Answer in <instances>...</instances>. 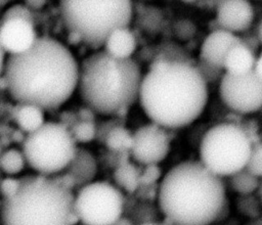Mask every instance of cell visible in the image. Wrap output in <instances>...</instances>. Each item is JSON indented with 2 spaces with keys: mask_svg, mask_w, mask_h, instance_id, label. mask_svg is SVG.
Wrapping results in <instances>:
<instances>
[{
  "mask_svg": "<svg viewBox=\"0 0 262 225\" xmlns=\"http://www.w3.org/2000/svg\"><path fill=\"white\" fill-rule=\"evenodd\" d=\"M13 120L25 135L36 131L46 122L44 110L33 104H18L13 112Z\"/></svg>",
  "mask_w": 262,
  "mask_h": 225,
  "instance_id": "d6986e66",
  "label": "cell"
},
{
  "mask_svg": "<svg viewBox=\"0 0 262 225\" xmlns=\"http://www.w3.org/2000/svg\"><path fill=\"white\" fill-rule=\"evenodd\" d=\"M123 210L121 191L108 182H90L74 196V212L84 225H113Z\"/></svg>",
  "mask_w": 262,
  "mask_h": 225,
  "instance_id": "9c48e42d",
  "label": "cell"
},
{
  "mask_svg": "<svg viewBox=\"0 0 262 225\" xmlns=\"http://www.w3.org/2000/svg\"><path fill=\"white\" fill-rule=\"evenodd\" d=\"M219 94L231 110L242 115L254 114L262 104V79L253 70L243 75L224 73L220 79Z\"/></svg>",
  "mask_w": 262,
  "mask_h": 225,
  "instance_id": "30bf717a",
  "label": "cell"
},
{
  "mask_svg": "<svg viewBox=\"0 0 262 225\" xmlns=\"http://www.w3.org/2000/svg\"><path fill=\"white\" fill-rule=\"evenodd\" d=\"M78 121H87V122H94L95 120V112L89 108L88 106H84L79 108V110L76 112Z\"/></svg>",
  "mask_w": 262,
  "mask_h": 225,
  "instance_id": "f546056e",
  "label": "cell"
},
{
  "mask_svg": "<svg viewBox=\"0 0 262 225\" xmlns=\"http://www.w3.org/2000/svg\"><path fill=\"white\" fill-rule=\"evenodd\" d=\"M20 148L36 175L53 177L69 166L78 147L69 128L59 122H45L25 135Z\"/></svg>",
  "mask_w": 262,
  "mask_h": 225,
  "instance_id": "52a82bcc",
  "label": "cell"
},
{
  "mask_svg": "<svg viewBox=\"0 0 262 225\" xmlns=\"http://www.w3.org/2000/svg\"><path fill=\"white\" fill-rule=\"evenodd\" d=\"M73 191L54 177L34 175L21 179L17 191L3 199L1 225H70Z\"/></svg>",
  "mask_w": 262,
  "mask_h": 225,
  "instance_id": "5b68a950",
  "label": "cell"
},
{
  "mask_svg": "<svg viewBox=\"0 0 262 225\" xmlns=\"http://www.w3.org/2000/svg\"><path fill=\"white\" fill-rule=\"evenodd\" d=\"M254 8L248 0H221L217 8V22L222 30L238 33L254 20Z\"/></svg>",
  "mask_w": 262,
  "mask_h": 225,
  "instance_id": "4fadbf2b",
  "label": "cell"
},
{
  "mask_svg": "<svg viewBox=\"0 0 262 225\" xmlns=\"http://www.w3.org/2000/svg\"><path fill=\"white\" fill-rule=\"evenodd\" d=\"M170 150V138L165 128L155 124L139 127L132 134L129 155L140 165H158L166 159Z\"/></svg>",
  "mask_w": 262,
  "mask_h": 225,
  "instance_id": "8fae6325",
  "label": "cell"
},
{
  "mask_svg": "<svg viewBox=\"0 0 262 225\" xmlns=\"http://www.w3.org/2000/svg\"><path fill=\"white\" fill-rule=\"evenodd\" d=\"M12 18H20L33 22V14L25 4H13L9 6L2 14V21Z\"/></svg>",
  "mask_w": 262,
  "mask_h": 225,
  "instance_id": "d4e9b609",
  "label": "cell"
},
{
  "mask_svg": "<svg viewBox=\"0 0 262 225\" xmlns=\"http://www.w3.org/2000/svg\"><path fill=\"white\" fill-rule=\"evenodd\" d=\"M120 125H123V117H119V116H115L114 119L102 122L100 125L96 126V137L95 138L103 143L106 134L113 128L120 126Z\"/></svg>",
  "mask_w": 262,
  "mask_h": 225,
  "instance_id": "f1b7e54d",
  "label": "cell"
},
{
  "mask_svg": "<svg viewBox=\"0 0 262 225\" xmlns=\"http://www.w3.org/2000/svg\"><path fill=\"white\" fill-rule=\"evenodd\" d=\"M141 79L135 60L115 58L102 50L83 60L77 87L85 105L95 114L123 117L138 99Z\"/></svg>",
  "mask_w": 262,
  "mask_h": 225,
  "instance_id": "277c9868",
  "label": "cell"
},
{
  "mask_svg": "<svg viewBox=\"0 0 262 225\" xmlns=\"http://www.w3.org/2000/svg\"><path fill=\"white\" fill-rule=\"evenodd\" d=\"M142 225H157V224H155V223H144Z\"/></svg>",
  "mask_w": 262,
  "mask_h": 225,
  "instance_id": "8d00e7d4",
  "label": "cell"
},
{
  "mask_svg": "<svg viewBox=\"0 0 262 225\" xmlns=\"http://www.w3.org/2000/svg\"><path fill=\"white\" fill-rule=\"evenodd\" d=\"M245 169L254 176L260 178L262 175V147L261 143H253L251 153Z\"/></svg>",
  "mask_w": 262,
  "mask_h": 225,
  "instance_id": "cb8c5ba5",
  "label": "cell"
},
{
  "mask_svg": "<svg viewBox=\"0 0 262 225\" xmlns=\"http://www.w3.org/2000/svg\"><path fill=\"white\" fill-rule=\"evenodd\" d=\"M0 225H1V223H0Z\"/></svg>",
  "mask_w": 262,
  "mask_h": 225,
  "instance_id": "f35d334b",
  "label": "cell"
},
{
  "mask_svg": "<svg viewBox=\"0 0 262 225\" xmlns=\"http://www.w3.org/2000/svg\"><path fill=\"white\" fill-rule=\"evenodd\" d=\"M27 167V162L21 148H2L0 152V175L20 178V175Z\"/></svg>",
  "mask_w": 262,
  "mask_h": 225,
  "instance_id": "ffe728a7",
  "label": "cell"
},
{
  "mask_svg": "<svg viewBox=\"0 0 262 225\" xmlns=\"http://www.w3.org/2000/svg\"><path fill=\"white\" fill-rule=\"evenodd\" d=\"M103 143L110 151L129 152L132 146V134L123 125H120L113 128L106 134Z\"/></svg>",
  "mask_w": 262,
  "mask_h": 225,
  "instance_id": "44dd1931",
  "label": "cell"
},
{
  "mask_svg": "<svg viewBox=\"0 0 262 225\" xmlns=\"http://www.w3.org/2000/svg\"><path fill=\"white\" fill-rule=\"evenodd\" d=\"M229 181L232 189L244 195L256 191L259 186V178L245 168L229 176Z\"/></svg>",
  "mask_w": 262,
  "mask_h": 225,
  "instance_id": "7402d4cb",
  "label": "cell"
},
{
  "mask_svg": "<svg viewBox=\"0 0 262 225\" xmlns=\"http://www.w3.org/2000/svg\"><path fill=\"white\" fill-rule=\"evenodd\" d=\"M47 0H25V5L29 9H40L44 7Z\"/></svg>",
  "mask_w": 262,
  "mask_h": 225,
  "instance_id": "1f68e13d",
  "label": "cell"
},
{
  "mask_svg": "<svg viewBox=\"0 0 262 225\" xmlns=\"http://www.w3.org/2000/svg\"><path fill=\"white\" fill-rule=\"evenodd\" d=\"M118 164L114 172V180L127 192H134L139 187L140 170L130 162L128 151L118 152Z\"/></svg>",
  "mask_w": 262,
  "mask_h": 225,
  "instance_id": "ac0fdd59",
  "label": "cell"
},
{
  "mask_svg": "<svg viewBox=\"0 0 262 225\" xmlns=\"http://www.w3.org/2000/svg\"><path fill=\"white\" fill-rule=\"evenodd\" d=\"M61 121L59 122L60 124H62L63 126H66L67 128H71L76 122H78V118H77V114L73 112V111H66L61 115L60 117Z\"/></svg>",
  "mask_w": 262,
  "mask_h": 225,
  "instance_id": "4dcf8cb0",
  "label": "cell"
},
{
  "mask_svg": "<svg viewBox=\"0 0 262 225\" xmlns=\"http://www.w3.org/2000/svg\"><path fill=\"white\" fill-rule=\"evenodd\" d=\"M59 12L70 34L100 47L113 31L129 26L133 5L132 0H59Z\"/></svg>",
  "mask_w": 262,
  "mask_h": 225,
  "instance_id": "8992f818",
  "label": "cell"
},
{
  "mask_svg": "<svg viewBox=\"0 0 262 225\" xmlns=\"http://www.w3.org/2000/svg\"><path fill=\"white\" fill-rule=\"evenodd\" d=\"M1 150H2V147H1V145H0V152H1Z\"/></svg>",
  "mask_w": 262,
  "mask_h": 225,
  "instance_id": "74e56055",
  "label": "cell"
},
{
  "mask_svg": "<svg viewBox=\"0 0 262 225\" xmlns=\"http://www.w3.org/2000/svg\"><path fill=\"white\" fill-rule=\"evenodd\" d=\"M253 71L254 73L262 79V58L261 56H259L258 58H256L255 60V63H254V66H253Z\"/></svg>",
  "mask_w": 262,
  "mask_h": 225,
  "instance_id": "d6a6232c",
  "label": "cell"
},
{
  "mask_svg": "<svg viewBox=\"0 0 262 225\" xmlns=\"http://www.w3.org/2000/svg\"><path fill=\"white\" fill-rule=\"evenodd\" d=\"M63 171L74 178L76 188L79 189L94 179L97 172L96 160L87 149L77 148L73 160Z\"/></svg>",
  "mask_w": 262,
  "mask_h": 225,
  "instance_id": "9a60e30c",
  "label": "cell"
},
{
  "mask_svg": "<svg viewBox=\"0 0 262 225\" xmlns=\"http://www.w3.org/2000/svg\"><path fill=\"white\" fill-rule=\"evenodd\" d=\"M3 72L14 101L45 111L58 108L72 96L78 84L79 64L62 43L38 37L26 51L10 54Z\"/></svg>",
  "mask_w": 262,
  "mask_h": 225,
  "instance_id": "6da1fadb",
  "label": "cell"
},
{
  "mask_svg": "<svg viewBox=\"0 0 262 225\" xmlns=\"http://www.w3.org/2000/svg\"><path fill=\"white\" fill-rule=\"evenodd\" d=\"M37 38L33 22L20 18L7 19L1 22L0 45L9 55L26 51Z\"/></svg>",
  "mask_w": 262,
  "mask_h": 225,
  "instance_id": "7c38bea8",
  "label": "cell"
},
{
  "mask_svg": "<svg viewBox=\"0 0 262 225\" xmlns=\"http://www.w3.org/2000/svg\"><path fill=\"white\" fill-rule=\"evenodd\" d=\"M242 42L243 40L233 33L222 29L215 30L203 41L200 50V60L223 69V61L229 49Z\"/></svg>",
  "mask_w": 262,
  "mask_h": 225,
  "instance_id": "5bb4252c",
  "label": "cell"
},
{
  "mask_svg": "<svg viewBox=\"0 0 262 225\" xmlns=\"http://www.w3.org/2000/svg\"><path fill=\"white\" fill-rule=\"evenodd\" d=\"M255 60L251 48L242 42L229 49L223 61V70L227 74L243 75L253 70Z\"/></svg>",
  "mask_w": 262,
  "mask_h": 225,
  "instance_id": "e0dca14e",
  "label": "cell"
},
{
  "mask_svg": "<svg viewBox=\"0 0 262 225\" xmlns=\"http://www.w3.org/2000/svg\"><path fill=\"white\" fill-rule=\"evenodd\" d=\"M138 99L150 121L178 129L195 121L208 100L207 83L193 64L161 58L142 77Z\"/></svg>",
  "mask_w": 262,
  "mask_h": 225,
  "instance_id": "7a4b0ae2",
  "label": "cell"
},
{
  "mask_svg": "<svg viewBox=\"0 0 262 225\" xmlns=\"http://www.w3.org/2000/svg\"><path fill=\"white\" fill-rule=\"evenodd\" d=\"M113 225H133L132 222L130 220H128L127 218H119Z\"/></svg>",
  "mask_w": 262,
  "mask_h": 225,
  "instance_id": "e575fe53",
  "label": "cell"
},
{
  "mask_svg": "<svg viewBox=\"0 0 262 225\" xmlns=\"http://www.w3.org/2000/svg\"><path fill=\"white\" fill-rule=\"evenodd\" d=\"M225 204L221 177L201 162L186 161L171 168L159 187L161 211L175 225H209Z\"/></svg>",
  "mask_w": 262,
  "mask_h": 225,
  "instance_id": "3957f363",
  "label": "cell"
},
{
  "mask_svg": "<svg viewBox=\"0 0 262 225\" xmlns=\"http://www.w3.org/2000/svg\"><path fill=\"white\" fill-rule=\"evenodd\" d=\"M161 170L158 165H148L144 167L143 171H140L139 177V187L140 186H149L152 185L160 177Z\"/></svg>",
  "mask_w": 262,
  "mask_h": 225,
  "instance_id": "83f0119b",
  "label": "cell"
},
{
  "mask_svg": "<svg viewBox=\"0 0 262 225\" xmlns=\"http://www.w3.org/2000/svg\"><path fill=\"white\" fill-rule=\"evenodd\" d=\"M5 51L4 49L2 48V46L0 45V72L3 71L4 69V64H5V61H6V58H5Z\"/></svg>",
  "mask_w": 262,
  "mask_h": 225,
  "instance_id": "836d02e7",
  "label": "cell"
},
{
  "mask_svg": "<svg viewBox=\"0 0 262 225\" xmlns=\"http://www.w3.org/2000/svg\"><path fill=\"white\" fill-rule=\"evenodd\" d=\"M69 130L76 143H87L96 137L95 122L78 121Z\"/></svg>",
  "mask_w": 262,
  "mask_h": 225,
  "instance_id": "603a6c76",
  "label": "cell"
},
{
  "mask_svg": "<svg viewBox=\"0 0 262 225\" xmlns=\"http://www.w3.org/2000/svg\"><path fill=\"white\" fill-rule=\"evenodd\" d=\"M253 143L248 132L237 124L215 125L202 138L201 163L213 174L229 177L246 167Z\"/></svg>",
  "mask_w": 262,
  "mask_h": 225,
  "instance_id": "ba28073f",
  "label": "cell"
},
{
  "mask_svg": "<svg viewBox=\"0 0 262 225\" xmlns=\"http://www.w3.org/2000/svg\"><path fill=\"white\" fill-rule=\"evenodd\" d=\"M195 69L199 71L200 75L204 79L206 83H211L215 82L217 80H220L221 77L223 76V69H219L216 66H213L209 63H206L202 60H199L198 64L194 65Z\"/></svg>",
  "mask_w": 262,
  "mask_h": 225,
  "instance_id": "484cf974",
  "label": "cell"
},
{
  "mask_svg": "<svg viewBox=\"0 0 262 225\" xmlns=\"http://www.w3.org/2000/svg\"><path fill=\"white\" fill-rule=\"evenodd\" d=\"M23 178L2 176L0 178V198L6 199L12 196L20 186Z\"/></svg>",
  "mask_w": 262,
  "mask_h": 225,
  "instance_id": "4316f807",
  "label": "cell"
},
{
  "mask_svg": "<svg viewBox=\"0 0 262 225\" xmlns=\"http://www.w3.org/2000/svg\"><path fill=\"white\" fill-rule=\"evenodd\" d=\"M183 2H186V3H191V2H194L195 0H181Z\"/></svg>",
  "mask_w": 262,
  "mask_h": 225,
  "instance_id": "d590c367",
  "label": "cell"
},
{
  "mask_svg": "<svg viewBox=\"0 0 262 225\" xmlns=\"http://www.w3.org/2000/svg\"><path fill=\"white\" fill-rule=\"evenodd\" d=\"M103 46L104 51L115 58H131L136 49V39L128 27L120 28L107 36Z\"/></svg>",
  "mask_w": 262,
  "mask_h": 225,
  "instance_id": "2e32d148",
  "label": "cell"
}]
</instances>
